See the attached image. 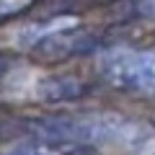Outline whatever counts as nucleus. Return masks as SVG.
I'll use <instances>...</instances> for the list:
<instances>
[{"label":"nucleus","instance_id":"20e7f679","mask_svg":"<svg viewBox=\"0 0 155 155\" xmlns=\"http://www.w3.org/2000/svg\"><path fill=\"white\" fill-rule=\"evenodd\" d=\"M3 122H5V119H0V137H5V134H8L5 129H3Z\"/></svg>","mask_w":155,"mask_h":155},{"label":"nucleus","instance_id":"f03ea898","mask_svg":"<svg viewBox=\"0 0 155 155\" xmlns=\"http://www.w3.org/2000/svg\"><path fill=\"white\" fill-rule=\"evenodd\" d=\"M0 155H98V150L88 142H78L67 137H31L5 147Z\"/></svg>","mask_w":155,"mask_h":155},{"label":"nucleus","instance_id":"f257e3e1","mask_svg":"<svg viewBox=\"0 0 155 155\" xmlns=\"http://www.w3.org/2000/svg\"><path fill=\"white\" fill-rule=\"evenodd\" d=\"M98 75L116 91L155 96V49L109 47L98 54Z\"/></svg>","mask_w":155,"mask_h":155},{"label":"nucleus","instance_id":"7ed1b4c3","mask_svg":"<svg viewBox=\"0 0 155 155\" xmlns=\"http://www.w3.org/2000/svg\"><path fill=\"white\" fill-rule=\"evenodd\" d=\"M129 5H132V11L140 18L155 21V0H129Z\"/></svg>","mask_w":155,"mask_h":155}]
</instances>
